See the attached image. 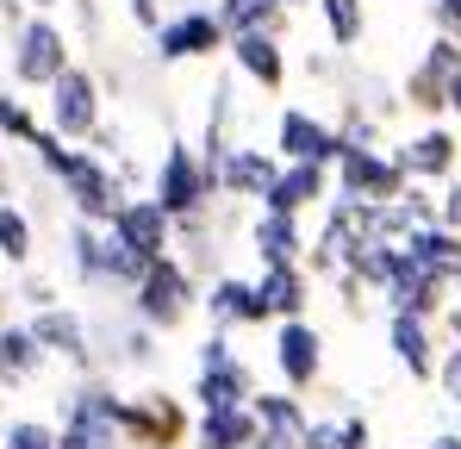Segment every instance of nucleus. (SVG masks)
Returning a JSON list of instances; mask_svg holds the SVG:
<instances>
[{"label":"nucleus","mask_w":461,"mask_h":449,"mask_svg":"<svg viewBox=\"0 0 461 449\" xmlns=\"http://www.w3.org/2000/svg\"><path fill=\"white\" fill-rule=\"evenodd\" d=\"M32 337H38V350H63V356H81V325L69 312H44L38 325H32Z\"/></svg>","instance_id":"nucleus-29"},{"label":"nucleus","mask_w":461,"mask_h":449,"mask_svg":"<svg viewBox=\"0 0 461 449\" xmlns=\"http://www.w3.org/2000/svg\"><path fill=\"white\" fill-rule=\"evenodd\" d=\"M437 224L461 231V175H449V181H443V194H437Z\"/></svg>","instance_id":"nucleus-33"},{"label":"nucleus","mask_w":461,"mask_h":449,"mask_svg":"<svg viewBox=\"0 0 461 449\" xmlns=\"http://www.w3.org/2000/svg\"><path fill=\"white\" fill-rule=\"evenodd\" d=\"M44 94H50V132H57L63 144H87V138L100 132V119H106L100 100H106V94H100V75H94V69L69 63Z\"/></svg>","instance_id":"nucleus-4"},{"label":"nucleus","mask_w":461,"mask_h":449,"mask_svg":"<svg viewBox=\"0 0 461 449\" xmlns=\"http://www.w3.org/2000/svg\"><path fill=\"white\" fill-rule=\"evenodd\" d=\"M330 194H337V181H330L324 162H281L275 188L262 194V213H294V219H306L312 206H324Z\"/></svg>","instance_id":"nucleus-11"},{"label":"nucleus","mask_w":461,"mask_h":449,"mask_svg":"<svg viewBox=\"0 0 461 449\" xmlns=\"http://www.w3.org/2000/svg\"><path fill=\"white\" fill-rule=\"evenodd\" d=\"M32 369H38V337L32 331H0V380H19Z\"/></svg>","instance_id":"nucleus-30"},{"label":"nucleus","mask_w":461,"mask_h":449,"mask_svg":"<svg viewBox=\"0 0 461 449\" xmlns=\"http://www.w3.org/2000/svg\"><path fill=\"white\" fill-rule=\"evenodd\" d=\"M275 156L281 162H324V169H337V125L330 119H318L312 106H281V119H275Z\"/></svg>","instance_id":"nucleus-7"},{"label":"nucleus","mask_w":461,"mask_h":449,"mask_svg":"<svg viewBox=\"0 0 461 449\" xmlns=\"http://www.w3.org/2000/svg\"><path fill=\"white\" fill-rule=\"evenodd\" d=\"M0 256H6V262H25V256H32V219H25L13 200H0Z\"/></svg>","instance_id":"nucleus-31"},{"label":"nucleus","mask_w":461,"mask_h":449,"mask_svg":"<svg viewBox=\"0 0 461 449\" xmlns=\"http://www.w3.org/2000/svg\"><path fill=\"white\" fill-rule=\"evenodd\" d=\"M306 81H330V57H306Z\"/></svg>","instance_id":"nucleus-39"},{"label":"nucleus","mask_w":461,"mask_h":449,"mask_svg":"<svg viewBox=\"0 0 461 449\" xmlns=\"http://www.w3.org/2000/svg\"><path fill=\"white\" fill-rule=\"evenodd\" d=\"M318 331H312L306 318H287L281 325V337H275V362H281V374H287V387H312L318 380Z\"/></svg>","instance_id":"nucleus-19"},{"label":"nucleus","mask_w":461,"mask_h":449,"mask_svg":"<svg viewBox=\"0 0 461 449\" xmlns=\"http://www.w3.org/2000/svg\"><path fill=\"white\" fill-rule=\"evenodd\" d=\"M69 63H76L69 57V32L50 13H32V19L13 25V81L19 87H50Z\"/></svg>","instance_id":"nucleus-2"},{"label":"nucleus","mask_w":461,"mask_h":449,"mask_svg":"<svg viewBox=\"0 0 461 449\" xmlns=\"http://www.w3.org/2000/svg\"><path fill=\"white\" fill-rule=\"evenodd\" d=\"M393 156H399V169H405V181H449V175H461V132H449V125H424V132H411L405 144H393Z\"/></svg>","instance_id":"nucleus-8"},{"label":"nucleus","mask_w":461,"mask_h":449,"mask_svg":"<svg viewBox=\"0 0 461 449\" xmlns=\"http://www.w3.org/2000/svg\"><path fill=\"white\" fill-rule=\"evenodd\" d=\"M38 132H44V125H38V113H32L19 94H0V138H6V144H19V150H32Z\"/></svg>","instance_id":"nucleus-28"},{"label":"nucleus","mask_w":461,"mask_h":449,"mask_svg":"<svg viewBox=\"0 0 461 449\" xmlns=\"http://www.w3.org/2000/svg\"><path fill=\"white\" fill-rule=\"evenodd\" d=\"M449 331H456V344H461V306H456V312H449Z\"/></svg>","instance_id":"nucleus-42"},{"label":"nucleus","mask_w":461,"mask_h":449,"mask_svg":"<svg viewBox=\"0 0 461 449\" xmlns=\"http://www.w3.org/2000/svg\"><path fill=\"white\" fill-rule=\"evenodd\" d=\"M106 231H113V237H119L125 250H138L144 262L168 256V243H175V219L162 213V200H150V194H144V200L131 194V200H125V206L113 213V224H106Z\"/></svg>","instance_id":"nucleus-10"},{"label":"nucleus","mask_w":461,"mask_h":449,"mask_svg":"<svg viewBox=\"0 0 461 449\" xmlns=\"http://www.w3.org/2000/svg\"><path fill=\"white\" fill-rule=\"evenodd\" d=\"M249 243H256L262 269H287V262L306 256V219H294V213H262V219L249 224Z\"/></svg>","instance_id":"nucleus-18"},{"label":"nucleus","mask_w":461,"mask_h":449,"mask_svg":"<svg viewBox=\"0 0 461 449\" xmlns=\"http://www.w3.org/2000/svg\"><path fill=\"white\" fill-rule=\"evenodd\" d=\"M399 250H405L424 275H437V281L456 288V275H461V231H449V224H418Z\"/></svg>","instance_id":"nucleus-17"},{"label":"nucleus","mask_w":461,"mask_h":449,"mask_svg":"<svg viewBox=\"0 0 461 449\" xmlns=\"http://www.w3.org/2000/svg\"><path fill=\"white\" fill-rule=\"evenodd\" d=\"M330 181H337L343 200H362V206H386V200H399V194L411 188L405 169H399V156H393V144H381V150H343L337 169H330Z\"/></svg>","instance_id":"nucleus-5"},{"label":"nucleus","mask_w":461,"mask_h":449,"mask_svg":"<svg viewBox=\"0 0 461 449\" xmlns=\"http://www.w3.org/2000/svg\"><path fill=\"white\" fill-rule=\"evenodd\" d=\"M6 449H57V437H50L44 425H13V431H6Z\"/></svg>","instance_id":"nucleus-35"},{"label":"nucleus","mask_w":461,"mask_h":449,"mask_svg":"<svg viewBox=\"0 0 461 449\" xmlns=\"http://www.w3.org/2000/svg\"><path fill=\"white\" fill-rule=\"evenodd\" d=\"M430 19L443 38H461V0H430Z\"/></svg>","instance_id":"nucleus-36"},{"label":"nucleus","mask_w":461,"mask_h":449,"mask_svg":"<svg viewBox=\"0 0 461 449\" xmlns=\"http://www.w3.org/2000/svg\"><path fill=\"white\" fill-rule=\"evenodd\" d=\"M306 449H368V425L362 418H324L306 431Z\"/></svg>","instance_id":"nucleus-26"},{"label":"nucleus","mask_w":461,"mask_h":449,"mask_svg":"<svg viewBox=\"0 0 461 449\" xmlns=\"http://www.w3.org/2000/svg\"><path fill=\"white\" fill-rule=\"evenodd\" d=\"M249 412H256V449H306L312 425L294 393H262V399H249Z\"/></svg>","instance_id":"nucleus-15"},{"label":"nucleus","mask_w":461,"mask_h":449,"mask_svg":"<svg viewBox=\"0 0 461 449\" xmlns=\"http://www.w3.org/2000/svg\"><path fill=\"white\" fill-rule=\"evenodd\" d=\"M119 425L144 449H168V444H181V431H187V418H181V406L168 393H144L138 406H119Z\"/></svg>","instance_id":"nucleus-16"},{"label":"nucleus","mask_w":461,"mask_h":449,"mask_svg":"<svg viewBox=\"0 0 461 449\" xmlns=\"http://www.w3.org/2000/svg\"><path fill=\"white\" fill-rule=\"evenodd\" d=\"M393 350H399V362L411 374H430V331H424V318L393 312Z\"/></svg>","instance_id":"nucleus-25"},{"label":"nucleus","mask_w":461,"mask_h":449,"mask_svg":"<svg viewBox=\"0 0 461 449\" xmlns=\"http://www.w3.org/2000/svg\"><path fill=\"white\" fill-rule=\"evenodd\" d=\"M456 288H461V275H456Z\"/></svg>","instance_id":"nucleus-45"},{"label":"nucleus","mask_w":461,"mask_h":449,"mask_svg":"<svg viewBox=\"0 0 461 449\" xmlns=\"http://www.w3.org/2000/svg\"><path fill=\"white\" fill-rule=\"evenodd\" d=\"M200 399H206V412H225V406H243L249 399V369L230 356L225 337H212L200 350Z\"/></svg>","instance_id":"nucleus-12"},{"label":"nucleus","mask_w":461,"mask_h":449,"mask_svg":"<svg viewBox=\"0 0 461 449\" xmlns=\"http://www.w3.org/2000/svg\"><path fill=\"white\" fill-rule=\"evenodd\" d=\"M230 32L219 19V6H181L156 25V57L162 63H206V57H225Z\"/></svg>","instance_id":"nucleus-3"},{"label":"nucleus","mask_w":461,"mask_h":449,"mask_svg":"<svg viewBox=\"0 0 461 449\" xmlns=\"http://www.w3.org/2000/svg\"><path fill=\"white\" fill-rule=\"evenodd\" d=\"M249 444H256V412H249V406L206 412V425H200V449H249Z\"/></svg>","instance_id":"nucleus-23"},{"label":"nucleus","mask_w":461,"mask_h":449,"mask_svg":"<svg viewBox=\"0 0 461 449\" xmlns=\"http://www.w3.org/2000/svg\"><path fill=\"white\" fill-rule=\"evenodd\" d=\"M443 387H449V399H461V350H449V362H443Z\"/></svg>","instance_id":"nucleus-38"},{"label":"nucleus","mask_w":461,"mask_h":449,"mask_svg":"<svg viewBox=\"0 0 461 449\" xmlns=\"http://www.w3.org/2000/svg\"><path fill=\"white\" fill-rule=\"evenodd\" d=\"M318 19H324V32H330L337 50H356L362 32H368V6L362 0H318Z\"/></svg>","instance_id":"nucleus-24"},{"label":"nucleus","mask_w":461,"mask_h":449,"mask_svg":"<svg viewBox=\"0 0 461 449\" xmlns=\"http://www.w3.org/2000/svg\"><path fill=\"white\" fill-rule=\"evenodd\" d=\"M256 299L268 306V318H300V306H306V269H300V262H287V269H262Z\"/></svg>","instance_id":"nucleus-21"},{"label":"nucleus","mask_w":461,"mask_h":449,"mask_svg":"<svg viewBox=\"0 0 461 449\" xmlns=\"http://www.w3.org/2000/svg\"><path fill=\"white\" fill-rule=\"evenodd\" d=\"M449 119H461V75L449 81Z\"/></svg>","instance_id":"nucleus-40"},{"label":"nucleus","mask_w":461,"mask_h":449,"mask_svg":"<svg viewBox=\"0 0 461 449\" xmlns=\"http://www.w3.org/2000/svg\"><path fill=\"white\" fill-rule=\"evenodd\" d=\"M430 449H461V437H437V444H430Z\"/></svg>","instance_id":"nucleus-43"},{"label":"nucleus","mask_w":461,"mask_h":449,"mask_svg":"<svg viewBox=\"0 0 461 449\" xmlns=\"http://www.w3.org/2000/svg\"><path fill=\"white\" fill-rule=\"evenodd\" d=\"M225 57L237 63V75H243L249 87L281 94V81H287V50H281V38H275V32H243V38H230Z\"/></svg>","instance_id":"nucleus-13"},{"label":"nucleus","mask_w":461,"mask_h":449,"mask_svg":"<svg viewBox=\"0 0 461 449\" xmlns=\"http://www.w3.org/2000/svg\"><path fill=\"white\" fill-rule=\"evenodd\" d=\"M356 106H362V113H368V119H393V113H399V106H405V100H399V94H393V87H386V81H375V75H368V81H362V87H356Z\"/></svg>","instance_id":"nucleus-32"},{"label":"nucleus","mask_w":461,"mask_h":449,"mask_svg":"<svg viewBox=\"0 0 461 449\" xmlns=\"http://www.w3.org/2000/svg\"><path fill=\"white\" fill-rule=\"evenodd\" d=\"M281 6H287V13H300V6H318V0H281Z\"/></svg>","instance_id":"nucleus-44"},{"label":"nucleus","mask_w":461,"mask_h":449,"mask_svg":"<svg viewBox=\"0 0 461 449\" xmlns=\"http://www.w3.org/2000/svg\"><path fill=\"white\" fill-rule=\"evenodd\" d=\"M87 144H94V156H100V162H119V156H125V132H119V125H106V119H100V132H94V138H87Z\"/></svg>","instance_id":"nucleus-34"},{"label":"nucleus","mask_w":461,"mask_h":449,"mask_svg":"<svg viewBox=\"0 0 461 449\" xmlns=\"http://www.w3.org/2000/svg\"><path fill=\"white\" fill-rule=\"evenodd\" d=\"M461 75V38H430L424 44V57L411 63V75L399 81V100L411 106V113H424V119H443L449 113V81Z\"/></svg>","instance_id":"nucleus-6"},{"label":"nucleus","mask_w":461,"mask_h":449,"mask_svg":"<svg viewBox=\"0 0 461 449\" xmlns=\"http://www.w3.org/2000/svg\"><path fill=\"white\" fill-rule=\"evenodd\" d=\"M281 175V156L256 144H230L225 162H219V194H237V200H262Z\"/></svg>","instance_id":"nucleus-14"},{"label":"nucleus","mask_w":461,"mask_h":449,"mask_svg":"<svg viewBox=\"0 0 461 449\" xmlns=\"http://www.w3.org/2000/svg\"><path fill=\"white\" fill-rule=\"evenodd\" d=\"M219 19H225L230 38H243V32H287V6L281 0H219Z\"/></svg>","instance_id":"nucleus-22"},{"label":"nucleus","mask_w":461,"mask_h":449,"mask_svg":"<svg viewBox=\"0 0 461 449\" xmlns=\"http://www.w3.org/2000/svg\"><path fill=\"white\" fill-rule=\"evenodd\" d=\"M25 6H32V13H50V6H63V0H25Z\"/></svg>","instance_id":"nucleus-41"},{"label":"nucleus","mask_w":461,"mask_h":449,"mask_svg":"<svg viewBox=\"0 0 461 449\" xmlns=\"http://www.w3.org/2000/svg\"><path fill=\"white\" fill-rule=\"evenodd\" d=\"M206 306H212L219 325H262V318H268V306L256 299V281H237V275H219Z\"/></svg>","instance_id":"nucleus-20"},{"label":"nucleus","mask_w":461,"mask_h":449,"mask_svg":"<svg viewBox=\"0 0 461 449\" xmlns=\"http://www.w3.org/2000/svg\"><path fill=\"white\" fill-rule=\"evenodd\" d=\"M187 306H194V281H187V269L175 262V256H156L150 269H144V281H138V312H144V325H181L187 318Z\"/></svg>","instance_id":"nucleus-9"},{"label":"nucleus","mask_w":461,"mask_h":449,"mask_svg":"<svg viewBox=\"0 0 461 449\" xmlns=\"http://www.w3.org/2000/svg\"><path fill=\"white\" fill-rule=\"evenodd\" d=\"M212 194H219V181H212V169L200 162V150H194V144H168V150H162L150 200H162V213H168V219H175V224H181V219H200Z\"/></svg>","instance_id":"nucleus-1"},{"label":"nucleus","mask_w":461,"mask_h":449,"mask_svg":"<svg viewBox=\"0 0 461 449\" xmlns=\"http://www.w3.org/2000/svg\"><path fill=\"white\" fill-rule=\"evenodd\" d=\"M337 144L343 150H381V119H368L356 100H343V119H337Z\"/></svg>","instance_id":"nucleus-27"},{"label":"nucleus","mask_w":461,"mask_h":449,"mask_svg":"<svg viewBox=\"0 0 461 449\" xmlns=\"http://www.w3.org/2000/svg\"><path fill=\"white\" fill-rule=\"evenodd\" d=\"M125 6H131V19H138V25H162V0H125Z\"/></svg>","instance_id":"nucleus-37"}]
</instances>
